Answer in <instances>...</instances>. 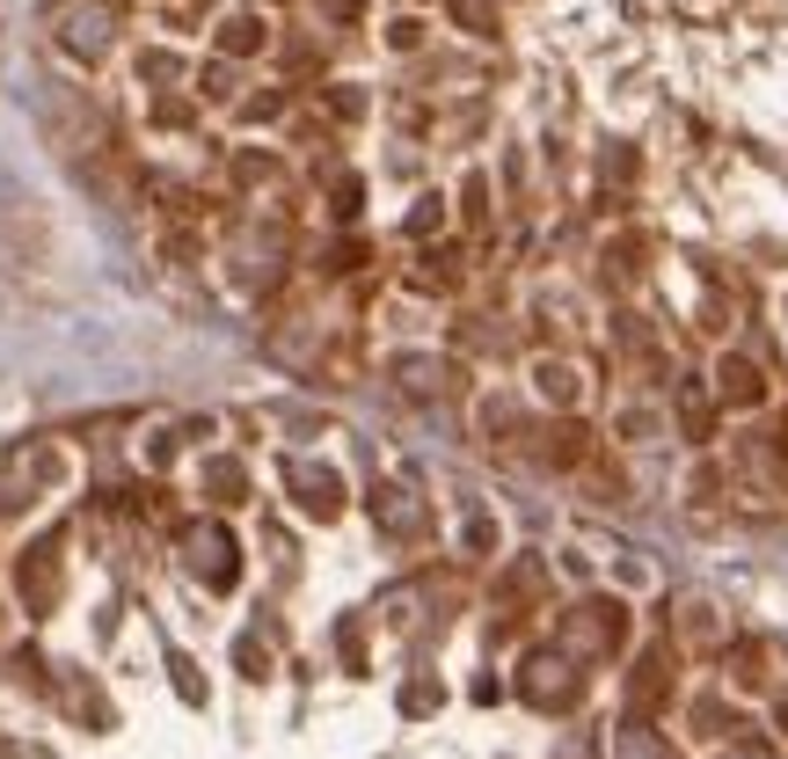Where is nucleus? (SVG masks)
I'll return each instance as SVG.
<instances>
[{"mask_svg": "<svg viewBox=\"0 0 788 759\" xmlns=\"http://www.w3.org/2000/svg\"><path fill=\"white\" fill-rule=\"evenodd\" d=\"M577 694H584V671H577V657L562 650V643H541V650L519 657V701L525 708L562 716V708H577Z\"/></svg>", "mask_w": 788, "mask_h": 759, "instance_id": "1", "label": "nucleus"}, {"mask_svg": "<svg viewBox=\"0 0 788 759\" xmlns=\"http://www.w3.org/2000/svg\"><path fill=\"white\" fill-rule=\"evenodd\" d=\"M621 643H628V606L621 599H577L570 614H562V650L577 657V665L613 657Z\"/></svg>", "mask_w": 788, "mask_h": 759, "instance_id": "2", "label": "nucleus"}, {"mask_svg": "<svg viewBox=\"0 0 788 759\" xmlns=\"http://www.w3.org/2000/svg\"><path fill=\"white\" fill-rule=\"evenodd\" d=\"M183 563H191V577L205 584V592H234V584H242V541H234L219 519H191V526H183Z\"/></svg>", "mask_w": 788, "mask_h": 759, "instance_id": "3", "label": "nucleus"}, {"mask_svg": "<svg viewBox=\"0 0 788 759\" xmlns=\"http://www.w3.org/2000/svg\"><path fill=\"white\" fill-rule=\"evenodd\" d=\"M285 490L299 496V512L307 519H344V504H350V490H344V475H336L329 460H285Z\"/></svg>", "mask_w": 788, "mask_h": 759, "instance_id": "4", "label": "nucleus"}, {"mask_svg": "<svg viewBox=\"0 0 788 759\" xmlns=\"http://www.w3.org/2000/svg\"><path fill=\"white\" fill-rule=\"evenodd\" d=\"M52 30L73 59H103L110 52V8L103 0H59L52 8Z\"/></svg>", "mask_w": 788, "mask_h": 759, "instance_id": "5", "label": "nucleus"}, {"mask_svg": "<svg viewBox=\"0 0 788 759\" xmlns=\"http://www.w3.org/2000/svg\"><path fill=\"white\" fill-rule=\"evenodd\" d=\"M395 388L409 402H446V394H460V366L453 358H431V351H402L395 358Z\"/></svg>", "mask_w": 788, "mask_h": 759, "instance_id": "6", "label": "nucleus"}, {"mask_svg": "<svg viewBox=\"0 0 788 759\" xmlns=\"http://www.w3.org/2000/svg\"><path fill=\"white\" fill-rule=\"evenodd\" d=\"M372 519H380V533H395V541H423V533H431V512L417 504V490H395V482L372 496Z\"/></svg>", "mask_w": 788, "mask_h": 759, "instance_id": "7", "label": "nucleus"}, {"mask_svg": "<svg viewBox=\"0 0 788 759\" xmlns=\"http://www.w3.org/2000/svg\"><path fill=\"white\" fill-rule=\"evenodd\" d=\"M716 402L723 409H759V402H767V372H759L745 351H730L716 366Z\"/></svg>", "mask_w": 788, "mask_h": 759, "instance_id": "8", "label": "nucleus"}, {"mask_svg": "<svg viewBox=\"0 0 788 759\" xmlns=\"http://www.w3.org/2000/svg\"><path fill=\"white\" fill-rule=\"evenodd\" d=\"M270 256L285 264V234L270 227V219H263V227H242V242H234V278H242V285H263Z\"/></svg>", "mask_w": 788, "mask_h": 759, "instance_id": "9", "label": "nucleus"}, {"mask_svg": "<svg viewBox=\"0 0 788 759\" xmlns=\"http://www.w3.org/2000/svg\"><path fill=\"white\" fill-rule=\"evenodd\" d=\"M665 701H672V657L649 650L643 665H635V679H628V708H635V716H649V708H665Z\"/></svg>", "mask_w": 788, "mask_h": 759, "instance_id": "10", "label": "nucleus"}, {"mask_svg": "<svg viewBox=\"0 0 788 759\" xmlns=\"http://www.w3.org/2000/svg\"><path fill=\"white\" fill-rule=\"evenodd\" d=\"M613 759H679V745L649 724V716H628V724H621V738H613Z\"/></svg>", "mask_w": 788, "mask_h": 759, "instance_id": "11", "label": "nucleus"}, {"mask_svg": "<svg viewBox=\"0 0 788 759\" xmlns=\"http://www.w3.org/2000/svg\"><path fill=\"white\" fill-rule=\"evenodd\" d=\"M541 439H547V445H541L547 468H584V460H592V431H584L577 417H570V424H547Z\"/></svg>", "mask_w": 788, "mask_h": 759, "instance_id": "12", "label": "nucleus"}, {"mask_svg": "<svg viewBox=\"0 0 788 759\" xmlns=\"http://www.w3.org/2000/svg\"><path fill=\"white\" fill-rule=\"evenodd\" d=\"M679 643H686V650H716V643H723V614L708 599H679Z\"/></svg>", "mask_w": 788, "mask_h": 759, "instance_id": "13", "label": "nucleus"}, {"mask_svg": "<svg viewBox=\"0 0 788 759\" xmlns=\"http://www.w3.org/2000/svg\"><path fill=\"white\" fill-rule=\"evenodd\" d=\"M679 431L694 445H708V431H716V394L700 388V380H686V388H679Z\"/></svg>", "mask_w": 788, "mask_h": 759, "instance_id": "14", "label": "nucleus"}, {"mask_svg": "<svg viewBox=\"0 0 788 759\" xmlns=\"http://www.w3.org/2000/svg\"><path fill=\"white\" fill-rule=\"evenodd\" d=\"M205 496H212V504H242V496H248V468H242V460H212V468H205Z\"/></svg>", "mask_w": 788, "mask_h": 759, "instance_id": "15", "label": "nucleus"}, {"mask_svg": "<svg viewBox=\"0 0 788 759\" xmlns=\"http://www.w3.org/2000/svg\"><path fill=\"white\" fill-rule=\"evenodd\" d=\"M219 52H227V59H256L263 52V22L256 16H227V22H219Z\"/></svg>", "mask_w": 788, "mask_h": 759, "instance_id": "16", "label": "nucleus"}, {"mask_svg": "<svg viewBox=\"0 0 788 759\" xmlns=\"http://www.w3.org/2000/svg\"><path fill=\"white\" fill-rule=\"evenodd\" d=\"M22 584H30V606H52V592H59V563H52V547H30V563H22Z\"/></svg>", "mask_w": 788, "mask_h": 759, "instance_id": "17", "label": "nucleus"}, {"mask_svg": "<svg viewBox=\"0 0 788 759\" xmlns=\"http://www.w3.org/2000/svg\"><path fill=\"white\" fill-rule=\"evenodd\" d=\"M533 380H541V394H547V402H577V394H584L577 366H562V358H541V372H533Z\"/></svg>", "mask_w": 788, "mask_h": 759, "instance_id": "18", "label": "nucleus"}, {"mask_svg": "<svg viewBox=\"0 0 788 759\" xmlns=\"http://www.w3.org/2000/svg\"><path fill=\"white\" fill-rule=\"evenodd\" d=\"M730 679H737V687H767V679H774L767 650H759V643H737V650H730Z\"/></svg>", "mask_w": 788, "mask_h": 759, "instance_id": "19", "label": "nucleus"}, {"mask_svg": "<svg viewBox=\"0 0 788 759\" xmlns=\"http://www.w3.org/2000/svg\"><path fill=\"white\" fill-rule=\"evenodd\" d=\"M446 285H460V248H431L423 256V293H446Z\"/></svg>", "mask_w": 788, "mask_h": 759, "instance_id": "20", "label": "nucleus"}, {"mask_svg": "<svg viewBox=\"0 0 788 759\" xmlns=\"http://www.w3.org/2000/svg\"><path fill=\"white\" fill-rule=\"evenodd\" d=\"M446 8H453V22H460V30L497 37V0H446Z\"/></svg>", "mask_w": 788, "mask_h": 759, "instance_id": "21", "label": "nucleus"}, {"mask_svg": "<svg viewBox=\"0 0 788 759\" xmlns=\"http://www.w3.org/2000/svg\"><path fill=\"white\" fill-rule=\"evenodd\" d=\"M635 256H643V242H635V234H628V242H613V248H606V278H613V285H628L635 270H643Z\"/></svg>", "mask_w": 788, "mask_h": 759, "instance_id": "22", "label": "nucleus"}, {"mask_svg": "<svg viewBox=\"0 0 788 759\" xmlns=\"http://www.w3.org/2000/svg\"><path fill=\"white\" fill-rule=\"evenodd\" d=\"M234 665H242L248 679H270V650H263V636H242V643H234Z\"/></svg>", "mask_w": 788, "mask_h": 759, "instance_id": "23", "label": "nucleus"}, {"mask_svg": "<svg viewBox=\"0 0 788 759\" xmlns=\"http://www.w3.org/2000/svg\"><path fill=\"white\" fill-rule=\"evenodd\" d=\"M329 219H358V176H344V183H329Z\"/></svg>", "mask_w": 788, "mask_h": 759, "instance_id": "24", "label": "nucleus"}, {"mask_svg": "<svg viewBox=\"0 0 788 759\" xmlns=\"http://www.w3.org/2000/svg\"><path fill=\"white\" fill-rule=\"evenodd\" d=\"M694 730H700V738H723V730H730V708H723V701H694Z\"/></svg>", "mask_w": 788, "mask_h": 759, "instance_id": "25", "label": "nucleus"}, {"mask_svg": "<svg viewBox=\"0 0 788 759\" xmlns=\"http://www.w3.org/2000/svg\"><path fill=\"white\" fill-rule=\"evenodd\" d=\"M438 227H446V205H438V197H423L417 213H409V234H417V242H431Z\"/></svg>", "mask_w": 788, "mask_h": 759, "instance_id": "26", "label": "nucleus"}, {"mask_svg": "<svg viewBox=\"0 0 788 759\" xmlns=\"http://www.w3.org/2000/svg\"><path fill=\"white\" fill-rule=\"evenodd\" d=\"M402 708H409V716H431V708H438V679H409V687H402Z\"/></svg>", "mask_w": 788, "mask_h": 759, "instance_id": "27", "label": "nucleus"}, {"mask_svg": "<svg viewBox=\"0 0 788 759\" xmlns=\"http://www.w3.org/2000/svg\"><path fill=\"white\" fill-rule=\"evenodd\" d=\"M168 671H175V694H183V701H205V679H197L191 657H168Z\"/></svg>", "mask_w": 788, "mask_h": 759, "instance_id": "28", "label": "nucleus"}, {"mask_svg": "<svg viewBox=\"0 0 788 759\" xmlns=\"http://www.w3.org/2000/svg\"><path fill=\"white\" fill-rule=\"evenodd\" d=\"M460 541H468V555H490V547H497V526H490L482 512H474L468 526H460Z\"/></svg>", "mask_w": 788, "mask_h": 759, "instance_id": "29", "label": "nucleus"}, {"mask_svg": "<svg viewBox=\"0 0 788 759\" xmlns=\"http://www.w3.org/2000/svg\"><path fill=\"white\" fill-rule=\"evenodd\" d=\"M234 176H242V183H270V176H278V161H270V154H242V161H234Z\"/></svg>", "mask_w": 788, "mask_h": 759, "instance_id": "30", "label": "nucleus"}, {"mask_svg": "<svg viewBox=\"0 0 788 759\" xmlns=\"http://www.w3.org/2000/svg\"><path fill=\"white\" fill-rule=\"evenodd\" d=\"M387 44H395V52H417V44H423V22H417V16H402L395 30H387Z\"/></svg>", "mask_w": 788, "mask_h": 759, "instance_id": "31", "label": "nucleus"}, {"mask_svg": "<svg viewBox=\"0 0 788 759\" xmlns=\"http://www.w3.org/2000/svg\"><path fill=\"white\" fill-rule=\"evenodd\" d=\"M460 197H468V219L482 227V219H490V191H482V176H468V191H460Z\"/></svg>", "mask_w": 788, "mask_h": 759, "instance_id": "32", "label": "nucleus"}, {"mask_svg": "<svg viewBox=\"0 0 788 759\" xmlns=\"http://www.w3.org/2000/svg\"><path fill=\"white\" fill-rule=\"evenodd\" d=\"M606 183H635V154H628V146H613V154H606Z\"/></svg>", "mask_w": 788, "mask_h": 759, "instance_id": "33", "label": "nucleus"}, {"mask_svg": "<svg viewBox=\"0 0 788 759\" xmlns=\"http://www.w3.org/2000/svg\"><path fill=\"white\" fill-rule=\"evenodd\" d=\"M329 110H336V117H358V110H366V95H358V89H329Z\"/></svg>", "mask_w": 788, "mask_h": 759, "instance_id": "34", "label": "nucleus"}, {"mask_svg": "<svg viewBox=\"0 0 788 759\" xmlns=\"http://www.w3.org/2000/svg\"><path fill=\"white\" fill-rule=\"evenodd\" d=\"M723 759H774V745H767V738H737Z\"/></svg>", "mask_w": 788, "mask_h": 759, "instance_id": "35", "label": "nucleus"}, {"mask_svg": "<svg viewBox=\"0 0 788 759\" xmlns=\"http://www.w3.org/2000/svg\"><path fill=\"white\" fill-rule=\"evenodd\" d=\"M321 16H329V22H350V16H366V0H321Z\"/></svg>", "mask_w": 788, "mask_h": 759, "instance_id": "36", "label": "nucleus"}, {"mask_svg": "<svg viewBox=\"0 0 788 759\" xmlns=\"http://www.w3.org/2000/svg\"><path fill=\"white\" fill-rule=\"evenodd\" d=\"M227 89H234V73L219 66V59H212V66H205V95H227Z\"/></svg>", "mask_w": 788, "mask_h": 759, "instance_id": "37", "label": "nucleus"}, {"mask_svg": "<svg viewBox=\"0 0 788 759\" xmlns=\"http://www.w3.org/2000/svg\"><path fill=\"white\" fill-rule=\"evenodd\" d=\"M154 117L161 124H191V103H175V95H168V103H154Z\"/></svg>", "mask_w": 788, "mask_h": 759, "instance_id": "38", "label": "nucleus"}]
</instances>
